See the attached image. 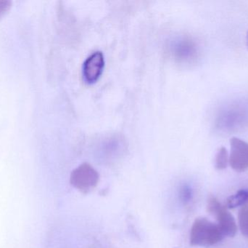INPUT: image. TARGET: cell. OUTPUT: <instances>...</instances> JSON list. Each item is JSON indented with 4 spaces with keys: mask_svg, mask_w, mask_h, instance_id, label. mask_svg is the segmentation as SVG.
<instances>
[{
    "mask_svg": "<svg viewBox=\"0 0 248 248\" xmlns=\"http://www.w3.org/2000/svg\"><path fill=\"white\" fill-rule=\"evenodd\" d=\"M217 224L205 218L195 219L190 231V245L198 247H211L224 238Z\"/></svg>",
    "mask_w": 248,
    "mask_h": 248,
    "instance_id": "obj_1",
    "label": "cell"
},
{
    "mask_svg": "<svg viewBox=\"0 0 248 248\" xmlns=\"http://www.w3.org/2000/svg\"><path fill=\"white\" fill-rule=\"evenodd\" d=\"M100 182L98 172L88 163L80 165L74 169L70 176V183L82 194L90 193L95 189Z\"/></svg>",
    "mask_w": 248,
    "mask_h": 248,
    "instance_id": "obj_2",
    "label": "cell"
},
{
    "mask_svg": "<svg viewBox=\"0 0 248 248\" xmlns=\"http://www.w3.org/2000/svg\"><path fill=\"white\" fill-rule=\"evenodd\" d=\"M208 211L217 216L218 228L224 237H233L237 232V225L233 215L215 198L208 201Z\"/></svg>",
    "mask_w": 248,
    "mask_h": 248,
    "instance_id": "obj_3",
    "label": "cell"
},
{
    "mask_svg": "<svg viewBox=\"0 0 248 248\" xmlns=\"http://www.w3.org/2000/svg\"><path fill=\"white\" fill-rule=\"evenodd\" d=\"M230 145L231 153L229 164L236 172L246 171L248 170V143L234 137L230 140Z\"/></svg>",
    "mask_w": 248,
    "mask_h": 248,
    "instance_id": "obj_4",
    "label": "cell"
},
{
    "mask_svg": "<svg viewBox=\"0 0 248 248\" xmlns=\"http://www.w3.org/2000/svg\"><path fill=\"white\" fill-rule=\"evenodd\" d=\"M104 66V56L102 52L97 51L90 55L83 66V74L86 81L89 83L97 81L103 72Z\"/></svg>",
    "mask_w": 248,
    "mask_h": 248,
    "instance_id": "obj_5",
    "label": "cell"
},
{
    "mask_svg": "<svg viewBox=\"0 0 248 248\" xmlns=\"http://www.w3.org/2000/svg\"><path fill=\"white\" fill-rule=\"evenodd\" d=\"M173 51L178 58L182 60L191 59L197 54V48L195 43L187 39L176 40L173 45Z\"/></svg>",
    "mask_w": 248,
    "mask_h": 248,
    "instance_id": "obj_6",
    "label": "cell"
},
{
    "mask_svg": "<svg viewBox=\"0 0 248 248\" xmlns=\"http://www.w3.org/2000/svg\"><path fill=\"white\" fill-rule=\"evenodd\" d=\"M248 201V189H242L227 199L226 206L229 209H234L237 207H243Z\"/></svg>",
    "mask_w": 248,
    "mask_h": 248,
    "instance_id": "obj_7",
    "label": "cell"
},
{
    "mask_svg": "<svg viewBox=\"0 0 248 248\" xmlns=\"http://www.w3.org/2000/svg\"><path fill=\"white\" fill-rule=\"evenodd\" d=\"M230 163V156H229L228 151L225 147H221L217 151V156H216V167L218 170H224L227 168Z\"/></svg>",
    "mask_w": 248,
    "mask_h": 248,
    "instance_id": "obj_8",
    "label": "cell"
},
{
    "mask_svg": "<svg viewBox=\"0 0 248 248\" xmlns=\"http://www.w3.org/2000/svg\"><path fill=\"white\" fill-rule=\"evenodd\" d=\"M239 227L242 234L248 237V207L243 206L239 212Z\"/></svg>",
    "mask_w": 248,
    "mask_h": 248,
    "instance_id": "obj_9",
    "label": "cell"
},
{
    "mask_svg": "<svg viewBox=\"0 0 248 248\" xmlns=\"http://www.w3.org/2000/svg\"><path fill=\"white\" fill-rule=\"evenodd\" d=\"M192 189L189 185L184 184L179 189V198L182 203L186 205L192 199Z\"/></svg>",
    "mask_w": 248,
    "mask_h": 248,
    "instance_id": "obj_10",
    "label": "cell"
},
{
    "mask_svg": "<svg viewBox=\"0 0 248 248\" xmlns=\"http://www.w3.org/2000/svg\"><path fill=\"white\" fill-rule=\"evenodd\" d=\"M246 45H247V48L248 50V32L247 33V35H246Z\"/></svg>",
    "mask_w": 248,
    "mask_h": 248,
    "instance_id": "obj_11",
    "label": "cell"
}]
</instances>
